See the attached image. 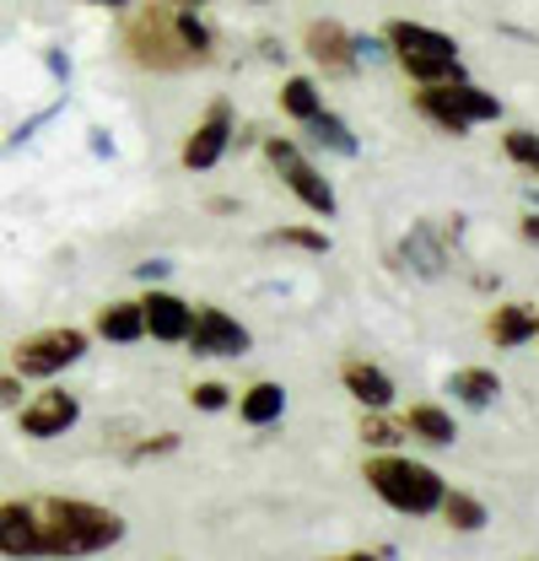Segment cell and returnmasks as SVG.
Returning <instances> with one entry per match:
<instances>
[{
	"label": "cell",
	"instance_id": "obj_1",
	"mask_svg": "<svg viewBox=\"0 0 539 561\" xmlns=\"http://www.w3.org/2000/svg\"><path fill=\"white\" fill-rule=\"evenodd\" d=\"M33 518H38V557H98L125 540V518L81 496H38Z\"/></svg>",
	"mask_w": 539,
	"mask_h": 561
},
{
	"label": "cell",
	"instance_id": "obj_2",
	"mask_svg": "<svg viewBox=\"0 0 539 561\" xmlns=\"http://www.w3.org/2000/svg\"><path fill=\"white\" fill-rule=\"evenodd\" d=\"M125 38H130L135 60L151 66V70H184V66H200L205 55H210V33H205V22H195V11L168 5V0L146 5V11L130 22Z\"/></svg>",
	"mask_w": 539,
	"mask_h": 561
},
{
	"label": "cell",
	"instance_id": "obj_3",
	"mask_svg": "<svg viewBox=\"0 0 539 561\" xmlns=\"http://www.w3.org/2000/svg\"><path fill=\"white\" fill-rule=\"evenodd\" d=\"M367 486L378 491L389 507H400L410 518H421V513H437L443 507V476L432 470V465H415V459H394V454H383V459H367Z\"/></svg>",
	"mask_w": 539,
	"mask_h": 561
},
{
	"label": "cell",
	"instance_id": "obj_4",
	"mask_svg": "<svg viewBox=\"0 0 539 561\" xmlns=\"http://www.w3.org/2000/svg\"><path fill=\"white\" fill-rule=\"evenodd\" d=\"M389 44H394V60H400L421 87H437V81H459V44L437 27H421V22H389Z\"/></svg>",
	"mask_w": 539,
	"mask_h": 561
},
{
	"label": "cell",
	"instance_id": "obj_5",
	"mask_svg": "<svg viewBox=\"0 0 539 561\" xmlns=\"http://www.w3.org/2000/svg\"><path fill=\"white\" fill-rule=\"evenodd\" d=\"M421 114L426 119H437L443 130H454V136H470V125H480V119H496V98L491 92H480V87H470L465 76L459 81H437V87H421Z\"/></svg>",
	"mask_w": 539,
	"mask_h": 561
},
{
	"label": "cell",
	"instance_id": "obj_6",
	"mask_svg": "<svg viewBox=\"0 0 539 561\" xmlns=\"http://www.w3.org/2000/svg\"><path fill=\"white\" fill-rule=\"evenodd\" d=\"M81 356H87V335L81 330H38V335H27L22 346L11 351L16 378H55Z\"/></svg>",
	"mask_w": 539,
	"mask_h": 561
},
{
	"label": "cell",
	"instance_id": "obj_7",
	"mask_svg": "<svg viewBox=\"0 0 539 561\" xmlns=\"http://www.w3.org/2000/svg\"><path fill=\"white\" fill-rule=\"evenodd\" d=\"M265 157L275 162V173L291 184V195H297L302 206L319 210V216H335V190H330V179H324L291 140H265Z\"/></svg>",
	"mask_w": 539,
	"mask_h": 561
},
{
	"label": "cell",
	"instance_id": "obj_8",
	"mask_svg": "<svg viewBox=\"0 0 539 561\" xmlns=\"http://www.w3.org/2000/svg\"><path fill=\"white\" fill-rule=\"evenodd\" d=\"M16 421H22V437L49 443V437H60V432H70V426L81 421V400H76L70 389H44V394H33V400L16 411Z\"/></svg>",
	"mask_w": 539,
	"mask_h": 561
},
{
	"label": "cell",
	"instance_id": "obj_9",
	"mask_svg": "<svg viewBox=\"0 0 539 561\" xmlns=\"http://www.w3.org/2000/svg\"><path fill=\"white\" fill-rule=\"evenodd\" d=\"M227 140H232V108H227V103H210V114L195 125V136L184 146V168H190V173L216 168L221 151H227Z\"/></svg>",
	"mask_w": 539,
	"mask_h": 561
},
{
	"label": "cell",
	"instance_id": "obj_10",
	"mask_svg": "<svg viewBox=\"0 0 539 561\" xmlns=\"http://www.w3.org/2000/svg\"><path fill=\"white\" fill-rule=\"evenodd\" d=\"M190 341H195L200 356H243L249 351V330L238 319H227L221 308H205V313H195V324H190Z\"/></svg>",
	"mask_w": 539,
	"mask_h": 561
},
{
	"label": "cell",
	"instance_id": "obj_11",
	"mask_svg": "<svg viewBox=\"0 0 539 561\" xmlns=\"http://www.w3.org/2000/svg\"><path fill=\"white\" fill-rule=\"evenodd\" d=\"M400 260L421 276H443V260H448V227L437 221H415L400 243Z\"/></svg>",
	"mask_w": 539,
	"mask_h": 561
},
{
	"label": "cell",
	"instance_id": "obj_12",
	"mask_svg": "<svg viewBox=\"0 0 539 561\" xmlns=\"http://www.w3.org/2000/svg\"><path fill=\"white\" fill-rule=\"evenodd\" d=\"M140 319H146V330H151L157 341H190V324H195L190 302L173 297V291H151V297H140Z\"/></svg>",
	"mask_w": 539,
	"mask_h": 561
},
{
	"label": "cell",
	"instance_id": "obj_13",
	"mask_svg": "<svg viewBox=\"0 0 539 561\" xmlns=\"http://www.w3.org/2000/svg\"><path fill=\"white\" fill-rule=\"evenodd\" d=\"M308 55L324 66V76H351L356 70V38L340 22H313L308 27Z\"/></svg>",
	"mask_w": 539,
	"mask_h": 561
},
{
	"label": "cell",
	"instance_id": "obj_14",
	"mask_svg": "<svg viewBox=\"0 0 539 561\" xmlns=\"http://www.w3.org/2000/svg\"><path fill=\"white\" fill-rule=\"evenodd\" d=\"M0 557H11V561L38 557V518H33V502H0Z\"/></svg>",
	"mask_w": 539,
	"mask_h": 561
},
{
	"label": "cell",
	"instance_id": "obj_15",
	"mask_svg": "<svg viewBox=\"0 0 539 561\" xmlns=\"http://www.w3.org/2000/svg\"><path fill=\"white\" fill-rule=\"evenodd\" d=\"M345 389H351L367 411H383V405L394 400V378H389L383 367H372V362H345Z\"/></svg>",
	"mask_w": 539,
	"mask_h": 561
},
{
	"label": "cell",
	"instance_id": "obj_16",
	"mask_svg": "<svg viewBox=\"0 0 539 561\" xmlns=\"http://www.w3.org/2000/svg\"><path fill=\"white\" fill-rule=\"evenodd\" d=\"M98 335L103 341H114V346H130L146 335V319H140V302H108L103 313H98Z\"/></svg>",
	"mask_w": 539,
	"mask_h": 561
},
{
	"label": "cell",
	"instance_id": "obj_17",
	"mask_svg": "<svg viewBox=\"0 0 539 561\" xmlns=\"http://www.w3.org/2000/svg\"><path fill=\"white\" fill-rule=\"evenodd\" d=\"M448 389H454V400H465L470 411H485V405L502 394V378L485 373V367H459V373L448 378Z\"/></svg>",
	"mask_w": 539,
	"mask_h": 561
},
{
	"label": "cell",
	"instance_id": "obj_18",
	"mask_svg": "<svg viewBox=\"0 0 539 561\" xmlns=\"http://www.w3.org/2000/svg\"><path fill=\"white\" fill-rule=\"evenodd\" d=\"M535 330H539V313H529L524 302H507V308H496V319H491V341H496V346H524Z\"/></svg>",
	"mask_w": 539,
	"mask_h": 561
},
{
	"label": "cell",
	"instance_id": "obj_19",
	"mask_svg": "<svg viewBox=\"0 0 539 561\" xmlns=\"http://www.w3.org/2000/svg\"><path fill=\"white\" fill-rule=\"evenodd\" d=\"M280 108H286L291 119H302V125H308V119H319V114H324V98H319V87H313L308 76H291V81L280 87Z\"/></svg>",
	"mask_w": 539,
	"mask_h": 561
},
{
	"label": "cell",
	"instance_id": "obj_20",
	"mask_svg": "<svg viewBox=\"0 0 539 561\" xmlns=\"http://www.w3.org/2000/svg\"><path fill=\"white\" fill-rule=\"evenodd\" d=\"M404 432H415V437H426V443L448 448L459 426H454V416H448V411H437V405H415V411H410V421H404Z\"/></svg>",
	"mask_w": 539,
	"mask_h": 561
},
{
	"label": "cell",
	"instance_id": "obj_21",
	"mask_svg": "<svg viewBox=\"0 0 539 561\" xmlns=\"http://www.w3.org/2000/svg\"><path fill=\"white\" fill-rule=\"evenodd\" d=\"M286 411V389L280 383H254L249 394H243V421L249 426H265V421H275Z\"/></svg>",
	"mask_w": 539,
	"mask_h": 561
},
{
	"label": "cell",
	"instance_id": "obj_22",
	"mask_svg": "<svg viewBox=\"0 0 539 561\" xmlns=\"http://www.w3.org/2000/svg\"><path fill=\"white\" fill-rule=\"evenodd\" d=\"M443 513H448V524L465 529V535L485 529V507H480L474 496H465V491H448V496H443Z\"/></svg>",
	"mask_w": 539,
	"mask_h": 561
},
{
	"label": "cell",
	"instance_id": "obj_23",
	"mask_svg": "<svg viewBox=\"0 0 539 561\" xmlns=\"http://www.w3.org/2000/svg\"><path fill=\"white\" fill-rule=\"evenodd\" d=\"M308 125H313V136L324 140V146H335L340 157H356V136H351V130L340 125V119H335V114H330V108H324L319 119H308Z\"/></svg>",
	"mask_w": 539,
	"mask_h": 561
},
{
	"label": "cell",
	"instance_id": "obj_24",
	"mask_svg": "<svg viewBox=\"0 0 539 561\" xmlns=\"http://www.w3.org/2000/svg\"><path fill=\"white\" fill-rule=\"evenodd\" d=\"M507 157H513L518 168L539 173V136L535 130H513V136H507Z\"/></svg>",
	"mask_w": 539,
	"mask_h": 561
},
{
	"label": "cell",
	"instance_id": "obj_25",
	"mask_svg": "<svg viewBox=\"0 0 539 561\" xmlns=\"http://www.w3.org/2000/svg\"><path fill=\"white\" fill-rule=\"evenodd\" d=\"M362 437H367V443H378V448H394V443L404 437V426H394L389 416H378V411H372V416H362Z\"/></svg>",
	"mask_w": 539,
	"mask_h": 561
},
{
	"label": "cell",
	"instance_id": "obj_26",
	"mask_svg": "<svg viewBox=\"0 0 539 561\" xmlns=\"http://www.w3.org/2000/svg\"><path fill=\"white\" fill-rule=\"evenodd\" d=\"M270 243H291V249H308V254H330V238H324V232H308V227H286V232H275Z\"/></svg>",
	"mask_w": 539,
	"mask_h": 561
},
{
	"label": "cell",
	"instance_id": "obj_27",
	"mask_svg": "<svg viewBox=\"0 0 539 561\" xmlns=\"http://www.w3.org/2000/svg\"><path fill=\"white\" fill-rule=\"evenodd\" d=\"M190 400H195L200 411H221V405H227V383H195Z\"/></svg>",
	"mask_w": 539,
	"mask_h": 561
},
{
	"label": "cell",
	"instance_id": "obj_28",
	"mask_svg": "<svg viewBox=\"0 0 539 561\" xmlns=\"http://www.w3.org/2000/svg\"><path fill=\"white\" fill-rule=\"evenodd\" d=\"M0 411H22V378L0 373Z\"/></svg>",
	"mask_w": 539,
	"mask_h": 561
},
{
	"label": "cell",
	"instance_id": "obj_29",
	"mask_svg": "<svg viewBox=\"0 0 539 561\" xmlns=\"http://www.w3.org/2000/svg\"><path fill=\"white\" fill-rule=\"evenodd\" d=\"M524 238H529V243H539V216H524Z\"/></svg>",
	"mask_w": 539,
	"mask_h": 561
},
{
	"label": "cell",
	"instance_id": "obj_30",
	"mask_svg": "<svg viewBox=\"0 0 539 561\" xmlns=\"http://www.w3.org/2000/svg\"><path fill=\"white\" fill-rule=\"evenodd\" d=\"M330 561H378V557H367V551H351V557H330Z\"/></svg>",
	"mask_w": 539,
	"mask_h": 561
},
{
	"label": "cell",
	"instance_id": "obj_31",
	"mask_svg": "<svg viewBox=\"0 0 539 561\" xmlns=\"http://www.w3.org/2000/svg\"><path fill=\"white\" fill-rule=\"evenodd\" d=\"M168 5H184V11H195V5H200V0H168Z\"/></svg>",
	"mask_w": 539,
	"mask_h": 561
},
{
	"label": "cell",
	"instance_id": "obj_32",
	"mask_svg": "<svg viewBox=\"0 0 539 561\" xmlns=\"http://www.w3.org/2000/svg\"><path fill=\"white\" fill-rule=\"evenodd\" d=\"M87 5H125V0H87Z\"/></svg>",
	"mask_w": 539,
	"mask_h": 561
},
{
	"label": "cell",
	"instance_id": "obj_33",
	"mask_svg": "<svg viewBox=\"0 0 539 561\" xmlns=\"http://www.w3.org/2000/svg\"><path fill=\"white\" fill-rule=\"evenodd\" d=\"M535 206H539V190H535Z\"/></svg>",
	"mask_w": 539,
	"mask_h": 561
},
{
	"label": "cell",
	"instance_id": "obj_34",
	"mask_svg": "<svg viewBox=\"0 0 539 561\" xmlns=\"http://www.w3.org/2000/svg\"><path fill=\"white\" fill-rule=\"evenodd\" d=\"M535 335H539V330H535Z\"/></svg>",
	"mask_w": 539,
	"mask_h": 561
}]
</instances>
